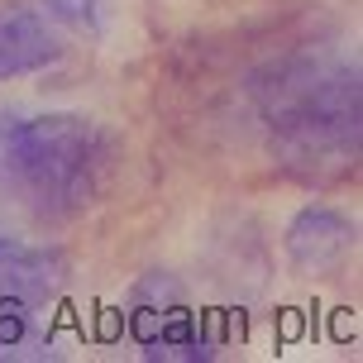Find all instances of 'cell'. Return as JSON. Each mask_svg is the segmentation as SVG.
<instances>
[{
  "mask_svg": "<svg viewBox=\"0 0 363 363\" xmlns=\"http://www.w3.org/2000/svg\"><path fill=\"white\" fill-rule=\"evenodd\" d=\"M115 139L72 110H0V196L38 220H72L101 201Z\"/></svg>",
  "mask_w": 363,
  "mask_h": 363,
  "instance_id": "obj_1",
  "label": "cell"
},
{
  "mask_svg": "<svg viewBox=\"0 0 363 363\" xmlns=\"http://www.w3.org/2000/svg\"><path fill=\"white\" fill-rule=\"evenodd\" d=\"M268 125L287 167L330 163L335 172L354 167V153H359V72L330 67V72H301L282 82L268 106Z\"/></svg>",
  "mask_w": 363,
  "mask_h": 363,
  "instance_id": "obj_2",
  "label": "cell"
},
{
  "mask_svg": "<svg viewBox=\"0 0 363 363\" xmlns=\"http://www.w3.org/2000/svg\"><path fill=\"white\" fill-rule=\"evenodd\" d=\"M129 335L144 359L158 363H196L220 349L211 320L191 311L186 291L172 272H148L129 291Z\"/></svg>",
  "mask_w": 363,
  "mask_h": 363,
  "instance_id": "obj_3",
  "label": "cell"
},
{
  "mask_svg": "<svg viewBox=\"0 0 363 363\" xmlns=\"http://www.w3.org/2000/svg\"><path fill=\"white\" fill-rule=\"evenodd\" d=\"M354 249V220L335 206H301L287 225V258L296 272H330Z\"/></svg>",
  "mask_w": 363,
  "mask_h": 363,
  "instance_id": "obj_4",
  "label": "cell"
},
{
  "mask_svg": "<svg viewBox=\"0 0 363 363\" xmlns=\"http://www.w3.org/2000/svg\"><path fill=\"white\" fill-rule=\"evenodd\" d=\"M62 57L48 15H38L29 5H0V82L10 77H34L53 67Z\"/></svg>",
  "mask_w": 363,
  "mask_h": 363,
  "instance_id": "obj_5",
  "label": "cell"
},
{
  "mask_svg": "<svg viewBox=\"0 0 363 363\" xmlns=\"http://www.w3.org/2000/svg\"><path fill=\"white\" fill-rule=\"evenodd\" d=\"M62 254L57 249H43V244H24V239L5 235L0 230V287L10 291H24V296H34V301H48L62 282Z\"/></svg>",
  "mask_w": 363,
  "mask_h": 363,
  "instance_id": "obj_6",
  "label": "cell"
},
{
  "mask_svg": "<svg viewBox=\"0 0 363 363\" xmlns=\"http://www.w3.org/2000/svg\"><path fill=\"white\" fill-rule=\"evenodd\" d=\"M53 340L43 325V311L34 296L0 287V359H48Z\"/></svg>",
  "mask_w": 363,
  "mask_h": 363,
  "instance_id": "obj_7",
  "label": "cell"
},
{
  "mask_svg": "<svg viewBox=\"0 0 363 363\" xmlns=\"http://www.w3.org/2000/svg\"><path fill=\"white\" fill-rule=\"evenodd\" d=\"M43 15L67 24V29H82V34H101L110 15V0H38Z\"/></svg>",
  "mask_w": 363,
  "mask_h": 363,
  "instance_id": "obj_8",
  "label": "cell"
}]
</instances>
